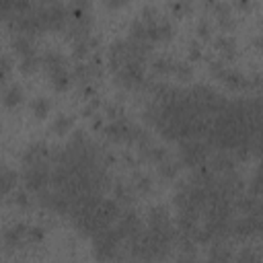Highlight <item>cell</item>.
<instances>
[{
	"label": "cell",
	"instance_id": "1",
	"mask_svg": "<svg viewBox=\"0 0 263 263\" xmlns=\"http://www.w3.org/2000/svg\"><path fill=\"white\" fill-rule=\"evenodd\" d=\"M210 148L212 146L205 140H197V138H189V140L179 142V156H181L183 166L197 168V166L205 164L210 158Z\"/></svg>",
	"mask_w": 263,
	"mask_h": 263
},
{
	"label": "cell",
	"instance_id": "2",
	"mask_svg": "<svg viewBox=\"0 0 263 263\" xmlns=\"http://www.w3.org/2000/svg\"><path fill=\"white\" fill-rule=\"evenodd\" d=\"M21 181H23V187H27L31 193H39V191L51 187V166H49V162L23 166Z\"/></svg>",
	"mask_w": 263,
	"mask_h": 263
},
{
	"label": "cell",
	"instance_id": "3",
	"mask_svg": "<svg viewBox=\"0 0 263 263\" xmlns=\"http://www.w3.org/2000/svg\"><path fill=\"white\" fill-rule=\"evenodd\" d=\"M117 84L136 90V88H144L146 82V62H138V60H127L123 64V68L115 74Z\"/></svg>",
	"mask_w": 263,
	"mask_h": 263
},
{
	"label": "cell",
	"instance_id": "4",
	"mask_svg": "<svg viewBox=\"0 0 263 263\" xmlns=\"http://www.w3.org/2000/svg\"><path fill=\"white\" fill-rule=\"evenodd\" d=\"M51 146L47 142H33L29 144L23 154H21V162L23 166H33V164H41V162H51Z\"/></svg>",
	"mask_w": 263,
	"mask_h": 263
},
{
	"label": "cell",
	"instance_id": "5",
	"mask_svg": "<svg viewBox=\"0 0 263 263\" xmlns=\"http://www.w3.org/2000/svg\"><path fill=\"white\" fill-rule=\"evenodd\" d=\"M45 21H47V31L62 33L68 27V8L62 2H53L45 6Z\"/></svg>",
	"mask_w": 263,
	"mask_h": 263
},
{
	"label": "cell",
	"instance_id": "6",
	"mask_svg": "<svg viewBox=\"0 0 263 263\" xmlns=\"http://www.w3.org/2000/svg\"><path fill=\"white\" fill-rule=\"evenodd\" d=\"M129 129H132V123L125 119V117H119V119H111V123H107L103 127V134L113 142V144H127V138H129Z\"/></svg>",
	"mask_w": 263,
	"mask_h": 263
},
{
	"label": "cell",
	"instance_id": "7",
	"mask_svg": "<svg viewBox=\"0 0 263 263\" xmlns=\"http://www.w3.org/2000/svg\"><path fill=\"white\" fill-rule=\"evenodd\" d=\"M27 234H29V226L23 224V222H16V224H12V226H8L4 230L2 240H4V245L8 249H21L25 242H29Z\"/></svg>",
	"mask_w": 263,
	"mask_h": 263
},
{
	"label": "cell",
	"instance_id": "8",
	"mask_svg": "<svg viewBox=\"0 0 263 263\" xmlns=\"http://www.w3.org/2000/svg\"><path fill=\"white\" fill-rule=\"evenodd\" d=\"M97 47H99V39L90 35V37H84V39H78L72 43V55H74V60L84 62L86 58H90L95 53Z\"/></svg>",
	"mask_w": 263,
	"mask_h": 263
},
{
	"label": "cell",
	"instance_id": "9",
	"mask_svg": "<svg viewBox=\"0 0 263 263\" xmlns=\"http://www.w3.org/2000/svg\"><path fill=\"white\" fill-rule=\"evenodd\" d=\"M214 49L220 51L222 58H224L226 62H232V60L236 58V53H238V49H236V41H234V37H230V35H220V37H216V41H214Z\"/></svg>",
	"mask_w": 263,
	"mask_h": 263
},
{
	"label": "cell",
	"instance_id": "10",
	"mask_svg": "<svg viewBox=\"0 0 263 263\" xmlns=\"http://www.w3.org/2000/svg\"><path fill=\"white\" fill-rule=\"evenodd\" d=\"M12 45V51L18 55V58H25V55H31V53H37L35 51V43L31 39V35H25V33H16L10 41Z\"/></svg>",
	"mask_w": 263,
	"mask_h": 263
},
{
	"label": "cell",
	"instance_id": "11",
	"mask_svg": "<svg viewBox=\"0 0 263 263\" xmlns=\"http://www.w3.org/2000/svg\"><path fill=\"white\" fill-rule=\"evenodd\" d=\"M41 66L47 70V74H53L58 70H66V58L60 51H45L41 55Z\"/></svg>",
	"mask_w": 263,
	"mask_h": 263
},
{
	"label": "cell",
	"instance_id": "12",
	"mask_svg": "<svg viewBox=\"0 0 263 263\" xmlns=\"http://www.w3.org/2000/svg\"><path fill=\"white\" fill-rule=\"evenodd\" d=\"M220 82H224V86H228L230 90H240V88H249V76H245L242 72H238V70H226V74H224V78L220 80Z\"/></svg>",
	"mask_w": 263,
	"mask_h": 263
},
{
	"label": "cell",
	"instance_id": "13",
	"mask_svg": "<svg viewBox=\"0 0 263 263\" xmlns=\"http://www.w3.org/2000/svg\"><path fill=\"white\" fill-rule=\"evenodd\" d=\"M111 189H113V197L121 203V205H132L134 201H136V189L132 187V183L129 185H125V183H121V181H117L115 185H111Z\"/></svg>",
	"mask_w": 263,
	"mask_h": 263
},
{
	"label": "cell",
	"instance_id": "14",
	"mask_svg": "<svg viewBox=\"0 0 263 263\" xmlns=\"http://www.w3.org/2000/svg\"><path fill=\"white\" fill-rule=\"evenodd\" d=\"M23 99H25V95H23V88H21L18 84H10V86H6L4 92H2V103H4V107H8V109L18 107V105L23 103Z\"/></svg>",
	"mask_w": 263,
	"mask_h": 263
},
{
	"label": "cell",
	"instance_id": "15",
	"mask_svg": "<svg viewBox=\"0 0 263 263\" xmlns=\"http://www.w3.org/2000/svg\"><path fill=\"white\" fill-rule=\"evenodd\" d=\"M150 68H152V72L158 74V76H171L173 70H175V60L168 58V55H160V58H154V60L150 62Z\"/></svg>",
	"mask_w": 263,
	"mask_h": 263
},
{
	"label": "cell",
	"instance_id": "16",
	"mask_svg": "<svg viewBox=\"0 0 263 263\" xmlns=\"http://www.w3.org/2000/svg\"><path fill=\"white\" fill-rule=\"evenodd\" d=\"M158 166V177L160 179H164V181H173V179H177V175H179V171H181V166H183V162L179 160V162H175V160H162L160 164H156Z\"/></svg>",
	"mask_w": 263,
	"mask_h": 263
},
{
	"label": "cell",
	"instance_id": "17",
	"mask_svg": "<svg viewBox=\"0 0 263 263\" xmlns=\"http://www.w3.org/2000/svg\"><path fill=\"white\" fill-rule=\"evenodd\" d=\"M166 222H173L166 208L164 205H154L148 210V222L146 226H158V224H166Z\"/></svg>",
	"mask_w": 263,
	"mask_h": 263
},
{
	"label": "cell",
	"instance_id": "18",
	"mask_svg": "<svg viewBox=\"0 0 263 263\" xmlns=\"http://www.w3.org/2000/svg\"><path fill=\"white\" fill-rule=\"evenodd\" d=\"M49 80H51V86H53L58 92H64V90H68V86H70V82H72L74 78H72V74H70L68 70H58V72L49 74Z\"/></svg>",
	"mask_w": 263,
	"mask_h": 263
},
{
	"label": "cell",
	"instance_id": "19",
	"mask_svg": "<svg viewBox=\"0 0 263 263\" xmlns=\"http://www.w3.org/2000/svg\"><path fill=\"white\" fill-rule=\"evenodd\" d=\"M72 127H74V119H72L70 115H66V113H60V115L53 119V123H51V132L58 134V136L70 134Z\"/></svg>",
	"mask_w": 263,
	"mask_h": 263
},
{
	"label": "cell",
	"instance_id": "20",
	"mask_svg": "<svg viewBox=\"0 0 263 263\" xmlns=\"http://www.w3.org/2000/svg\"><path fill=\"white\" fill-rule=\"evenodd\" d=\"M16 179H18V175H16L14 171H10L8 166H2V177H0V181H2V195H4V197H8V195L16 189Z\"/></svg>",
	"mask_w": 263,
	"mask_h": 263
},
{
	"label": "cell",
	"instance_id": "21",
	"mask_svg": "<svg viewBox=\"0 0 263 263\" xmlns=\"http://www.w3.org/2000/svg\"><path fill=\"white\" fill-rule=\"evenodd\" d=\"M49 109H51V103L45 99V97H35L31 101V113L37 117V119H43L49 115Z\"/></svg>",
	"mask_w": 263,
	"mask_h": 263
},
{
	"label": "cell",
	"instance_id": "22",
	"mask_svg": "<svg viewBox=\"0 0 263 263\" xmlns=\"http://www.w3.org/2000/svg\"><path fill=\"white\" fill-rule=\"evenodd\" d=\"M10 197H12V203H14L16 208H21V210H29L31 203H33V199H31V191H29L27 187H23V189H14V191L10 193Z\"/></svg>",
	"mask_w": 263,
	"mask_h": 263
},
{
	"label": "cell",
	"instance_id": "23",
	"mask_svg": "<svg viewBox=\"0 0 263 263\" xmlns=\"http://www.w3.org/2000/svg\"><path fill=\"white\" fill-rule=\"evenodd\" d=\"M41 66V55H37V53H31V55H25V58H21V62H18V70L23 72V74H33L37 68Z\"/></svg>",
	"mask_w": 263,
	"mask_h": 263
},
{
	"label": "cell",
	"instance_id": "24",
	"mask_svg": "<svg viewBox=\"0 0 263 263\" xmlns=\"http://www.w3.org/2000/svg\"><path fill=\"white\" fill-rule=\"evenodd\" d=\"M132 187L136 189V193H150L152 189V179L148 175H142V173H136L132 177Z\"/></svg>",
	"mask_w": 263,
	"mask_h": 263
},
{
	"label": "cell",
	"instance_id": "25",
	"mask_svg": "<svg viewBox=\"0 0 263 263\" xmlns=\"http://www.w3.org/2000/svg\"><path fill=\"white\" fill-rule=\"evenodd\" d=\"M208 257L214 259V261H230L232 259V253H230V249H226V247H222L218 242H212Z\"/></svg>",
	"mask_w": 263,
	"mask_h": 263
},
{
	"label": "cell",
	"instance_id": "26",
	"mask_svg": "<svg viewBox=\"0 0 263 263\" xmlns=\"http://www.w3.org/2000/svg\"><path fill=\"white\" fill-rule=\"evenodd\" d=\"M173 74H175L181 82H189V80L193 78V68L189 66V62H175Z\"/></svg>",
	"mask_w": 263,
	"mask_h": 263
},
{
	"label": "cell",
	"instance_id": "27",
	"mask_svg": "<svg viewBox=\"0 0 263 263\" xmlns=\"http://www.w3.org/2000/svg\"><path fill=\"white\" fill-rule=\"evenodd\" d=\"M146 25H144V21L140 18V21H134L132 25H129V39H136V41H148L146 39Z\"/></svg>",
	"mask_w": 263,
	"mask_h": 263
},
{
	"label": "cell",
	"instance_id": "28",
	"mask_svg": "<svg viewBox=\"0 0 263 263\" xmlns=\"http://www.w3.org/2000/svg\"><path fill=\"white\" fill-rule=\"evenodd\" d=\"M171 12H173V16L183 18V16H187V14L193 12V6H189V4H185V2H181V0H173V2H171Z\"/></svg>",
	"mask_w": 263,
	"mask_h": 263
},
{
	"label": "cell",
	"instance_id": "29",
	"mask_svg": "<svg viewBox=\"0 0 263 263\" xmlns=\"http://www.w3.org/2000/svg\"><path fill=\"white\" fill-rule=\"evenodd\" d=\"M173 35H175V27H173L168 21L160 18V23H158V39H160V41H171Z\"/></svg>",
	"mask_w": 263,
	"mask_h": 263
},
{
	"label": "cell",
	"instance_id": "30",
	"mask_svg": "<svg viewBox=\"0 0 263 263\" xmlns=\"http://www.w3.org/2000/svg\"><path fill=\"white\" fill-rule=\"evenodd\" d=\"M208 70H210V74H212L214 78L222 80V78H224V74H226V70H228V66H226L224 62H220V60H214V62H210Z\"/></svg>",
	"mask_w": 263,
	"mask_h": 263
},
{
	"label": "cell",
	"instance_id": "31",
	"mask_svg": "<svg viewBox=\"0 0 263 263\" xmlns=\"http://www.w3.org/2000/svg\"><path fill=\"white\" fill-rule=\"evenodd\" d=\"M212 12H214L216 21H218V18H222V16H230V4H228V2H224V0H218V2L214 4Z\"/></svg>",
	"mask_w": 263,
	"mask_h": 263
},
{
	"label": "cell",
	"instance_id": "32",
	"mask_svg": "<svg viewBox=\"0 0 263 263\" xmlns=\"http://www.w3.org/2000/svg\"><path fill=\"white\" fill-rule=\"evenodd\" d=\"M142 21H144V23H158V21H160V12H158V8H154V6H146V8L142 10Z\"/></svg>",
	"mask_w": 263,
	"mask_h": 263
},
{
	"label": "cell",
	"instance_id": "33",
	"mask_svg": "<svg viewBox=\"0 0 263 263\" xmlns=\"http://www.w3.org/2000/svg\"><path fill=\"white\" fill-rule=\"evenodd\" d=\"M99 107H101V99H99V97H95V99H90V101H88V105H84L82 115H84V117H95V115L99 113Z\"/></svg>",
	"mask_w": 263,
	"mask_h": 263
},
{
	"label": "cell",
	"instance_id": "34",
	"mask_svg": "<svg viewBox=\"0 0 263 263\" xmlns=\"http://www.w3.org/2000/svg\"><path fill=\"white\" fill-rule=\"evenodd\" d=\"M27 238H29V242H41L45 238V230L41 226H29Z\"/></svg>",
	"mask_w": 263,
	"mask_h": 263
},
{
	"label": "cell",
	"instance_id": "35",
	"mask_svg": "<svg viewBox=\"0 0 263 263\" xmlns=\"http://www.w3.org/2000/svg\"><path fill=\"white\" fill-rule=\"evenodd\" d=\"M195 31H197V35H199L201 39H210V37H212V27H210V23H208L205 18L197 21V27H195Z\"/></svg>",
	"mask_w": 263,
	"mask_h": 263
},
{
	"label": "cell",
	"instance_id": "36",
	"mask_svg": "<svg viewBox=\"0 0 263 263\" xmlns=\"http://www.w3.org/2000/svg\"><path fill=\"white\" fill-rule=\"evenodd\" d=\"M0 68H2V82H6L8 78H10V70H12V62H10V58L8 55H2L0 58Z\"/></svg>",
	"mask_w": 263,
	"mask_h": 263
},
{
	"label": "cell",
	"instance_id": "37",
	"mask_svg": "<svg viewBox=\"0 0 263 263\" xmlns=\"http://www.w3.org/2000/svg\"><path fill=\"white\" fill-rule=\"evenodd\" d=\"M216 25H218L222 31L230 33V31L236 27V21H234V18H232V14H230V16H222V18H218V21H216Z\"/></svg>",
	"mask_w": 263,
	"mask_h": 263
},
{
	"label": "cell",
	"instance_id": "38",
	"mask_svg": "<svg viewBox=\"0 0 263 263\" xmlns=\"http://www.w3.org/2000/svg\"><path fill=\"white\" fill-rule=\"evenodd\" d=\"M33 8V0H14V12L16 14H27Z\"/></svg>",
	"mask_w": 263,
	"mask_h": 263
},
{
	"label": "cell",
	"instance_id": "39",
	"mask_svg": "<svg viewBox=\"0 0 263 263\" xmlns=\"http://www.w3.org/2000/svg\"><path fill=\"white\" fill-rule=\"evenodd\" d=\"M201 60V45L197 41L189 43V62H199Z\"/></svg>",
	"mask_w": 263,
	"mask_h": 263
},
{
	"label": "cell",
	"instance_id": "40",
	"mask_svg": "<svg viewBox=\"0 0 263 263\" xmlns=\"http://www.w3.org/2000/svg\"><path fill=\"white\" fill-rule=\"evenodd\" d=\"M80 97H82L84 101H90V99H95V97H97V88L92 86V82H88V84H82V86H80Z\"/></svg>",
	"mask_w": 263,
	"mask_h": 263
},
{
	"label": "cell",
	"instance_id": "41",
	"mask_svg": "<svg viewBox=\"0 0 263 263\" xmlns=\"http://www.w3.org/2000/svg\"><path fill=\"white\" fill-rule=\"evenodd\" d=\"M105 113H107V117H109V119L125 117V113H123V109H121L119 105H107V107H105Z\"/></svg>",
	"mask_w": 263,
	"mask_h": 263
},
{
	"label": "cell",
	"instance_id": "42",
	"mask_svg": "<svg viewBox=\"0 0 263 263\" xmlns=\"http://www.w3.org/2000/svg\"><path fill=\"white\" fill-rule=\"evenodd\" d=\"M236 259H238V261H259V255L253 253V251H249V249H245V251H240V253L236 255Z\"/></svg>",
	"mask_w": 263,
	"mask_h": 263
},
{
	"label": "cell",
	"instance_id": "43",
	"mask_svg": "<svg viewBox=\"0 0 263 263\" xmlns=\"http://www.w3.org/2000/svg\"><path fill=\"white\" fill-rule=\"evenodd\" d=\"M251 6H253V0H234V8H238V10H251Z\"/></svg>",
	"mask_w": 263,
	"mask_h": 263
},
{
	"label": "cell",
	"instance_id": "44",
	"mask_svg": "<svg viewBox=\"0 0 263 263\" xmlns=\"http://www.w3.org/2000/svg\"><path fill=\"white\" fill-rule=\"evenodd\" d=\"M253 47H255V51H257V53H261V55H263V33H261V35H257V37L253 39Z\"/></svg>",
	"mask_w": 263,
	"mask_h": 263
},
{
	"label": "cell",
	"instance_id": "45",
	"mask_svg": "<svg viewBox=\"0 0 263 263\" xmlns=\"http://www.w3.org/2000/svg\"><path fill=\"white\" fill-rule=\"evenodd\" d=\"M129 0H105V4L109 6V8H121V6H125Z\"/></svg>",
	"mask_w": 263,
	"mask_h": 263
},
{
	"label": "cell",
	"instance_id": "46",
	"mask_svg": "<svg viewBox=\"0 0 263 263\" xmlns=\"http://www.w3.org/2000/svg\"><path fill=\"white\" fill-rule=\"evenodd\" d=\"M72 6H80V8H90V2L88 0H74Z\"/></svg>",
	"mask_w": 263,
	"mask_h": 263
},
{
	"label": "cell",
	"instance_id": "47",
	"mask_svg": "<svg viewBox=\"0 0 263 263\" xmlns=\"http://www.w3.org/2000/svg\"><path fill=\"white\" fill-rule=\"evenodd\" d=\"M216 2H218V0H201V4H203L205 8H210V10L214 8V4H216Z\"/></svg>",
	"mask_w": 263,
	"mask_h": 263
},
{
	"label": "cell",
	"instance_id": "48",
	"mask_svg": "<svg viewBox=\"0 0 263 263\" xmlns=\"http://www.w3.org/2000/svg\"><path fill=\"white\" fill-rule=\"evenodd\" d=\"M39 4H43V6H47V4H53V2H60V0H37Z\"/></svg>",
	"mask_w": 263,
	"mask_h": 263
},
{
	"label": "cell",
	"instance_id": "49",
	"mask_svg": "<svg viewBox=\"0 0 263 263\" xmlns=\"http://www.w3.org/2000/svg\"><path fill=\"white\" fill-rule=\"evenodd\" d=\"M181 2H185V4H189V6H193V4H195V0H181Z\"/></svg>",
	"mask_w": 263,
	"mask_h": 263
},
{
	"label": "cell",
	"instance_id": "50",
	"mask_svg": "<svg viewBox=\"0 0 263 263\" xmlns=\"http://www.w3.org/2000/svg\"><path fill=\"white\" fill-rule=\"evenodd\" d=\"M259 29H261V33H263V16L259 18Z\"/></svg>",
	"mask_w": 263,
	"mask_h": 263
}]
</instances>
